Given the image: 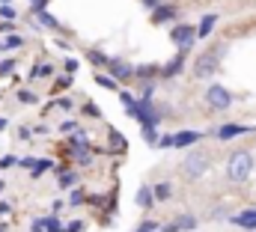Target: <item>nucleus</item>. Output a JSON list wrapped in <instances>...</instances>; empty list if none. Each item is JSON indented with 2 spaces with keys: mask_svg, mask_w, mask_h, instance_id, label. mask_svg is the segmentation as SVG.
Wrapping results in <instances>:
<instances>
[{
  "mask_svg": "<svg viewBox=\"0 0 256 232\" xmlns=\"http://www.w3.org/2000/svg\"><path fill=\"white\" fill-rule=\"evenodd\" d=\"M182 66H185V54L179 51L176 57H173L170 62H167V66H164V68H161V78H176V74L182 72Z\"/></svg>",
  "mask_w": 256,
  "mask_h": 232,
  "instance_id": "obj_13",
  "label": "nucleus"
},
{
  "mask_svg": "<svg viewBox=\"0 0 256 232\" xmlns=\"http://www.w3.org/2000/svg\"><path fill=\"white\" fill-rule=\"evenodd\" d=\"M45 232H63V226H60V218H57V214H48V218H45Z\"/></svg>",
  "mask_w": 256,
  "mask_h": 232,
  "instance_id": "obj_24",
  "label": "nucleus"
},
{
  "mask_svg": "<svg viewBox=\"0 0 256 232\" xmlns=\"http://www.w3.org/2000/svg\"><path fill=\"white\" fill-rule=\"evenodd\" d=\"M33 232H45V218H33Z\"/></svg>",
  "mask_w": 256,
  "mask_h": 232,
  "instance_id": "obj_36",
  "label": "nucleus"
},
{
  "mask_svg": "<svg viewBox=\"0 0 256 232\" xmlns=\"http://www.w3.org/2000/svg\"><path fill=\"white\" fill-rule=\"evenodd\" d=\"M60 131H63V134H74V131H78V122L66 119V122H60Z\"/></svg>",
  "mask_w": 256,
  "mask_h": 232,
  "instance_id": "obj_31",
  "label": "nucleus"
},
{
  "mask_svg": "<svg viewBox=\"0 0 256 232\" xmlns=\"http://www.w3.org/2000/svg\"><path fill=\"white\" fill-rule=\"evenodd\" d=\"M230 224H232V226H238V230L256 232V208H244V212L232 214V218H230Z\"/></svg>",
  "mask_w": 256,
  "mask_h": 232,
  "instance_id": "obj_9",
  "label": "nucleus"
},
{
  "mask_svg": "<svg viewBox=\"0 0 256 232\" xmlns=\"http://www.w3.org/2000/svg\"><path fill=\"white\" fill-rule=\"evenodd\" d=\"M36 18H39V24H42V27H48V30H57V27H60V24H57V18H54V15H48V9H45V12H39Z\"/></svg>",
  "mask_w": 256,
  "mask_h": 232,
  "instance_id": "obj_20",
  "label": "nucleus"
},
{
  "mask_svg": "<svg viewBox=\"0 0 256 232\" xmlns=\"http://www.w3.org/2000/svg\"><path fill=\"white\" fill-rule=\"evenodd\" d=\"M152 194H155V202H167L170 194H173V188H170V182H161V184L152 188Z\"/></svg>",
  "mask_w": 256,
  "mask_h": 232,
  "instance_id": "obj_18",
  "label": "nucleus"
},
{
  "mask_svg": "<svg viewBox=\"0 0 256 232\" xmlns=\"http://www.w3.org/2000/svg\"><path fill=\"white\" fill-rule=\"evenodd\" d=\"M72 80H74V78H68V74H63V78L57 80V86H60V90H63V86H72Z\"/></svg>",
  "mask_w": 256,
  "mask_h": 232,
  "instance_id": "obj_40",
  "label": "nucleus"
},
{
  "mask_svg": "<svg viewBox=\"0 0 256 232\" xmlns=\"http://www.w3.org/2000/svg\"><path fill=\"white\" fill-rule=\"evenodd\" d=\"M134 119H137L143 128H158L161 114L155 110V104H152L149 98H140V102H137V114H134Z\"/></svg>",
  "mask_w": 256,
  "mask_h": 232,
  "instance_id": "obj_5",
  "label": "nucleus"
},
{
  "mask_svg": "<svg viewBox=\"0 0 256 232\" xmlns=\"http://www.w3.org/2000/svg\"><path fill=\"white\" fill-rule=\"evenodd\" d=\"M84 114L86 116H98V104H84Z\"/></svg>",
  "mask_w": 256,
  "mask_h": 232,
  "instance_id": "obj_39",
  "label": "nucleus"
},
{
  "mask_svg": "<svg viewBox=\"0 0 256 232\" xmlns=\"http://www.w3.org/2000/svg\"><path fill=\"white\" fill-rule=\"evenodd\" d=\"M206 102H208L212 110H230L232 108V92L226 86H220V84H212L206 90Z\"/></svg>",
  "mask_w": 256,
  "mask_h": 232,
  "instance_id": "obj_4",
  "label": "nucleus"
},
{
  "mask_svg": "<svg viewBox=\"0 0 256 232\" xmlns=\"http://www.w3.org/2000/svg\"><path fill=\"white\" fill-rule=\"evenodd\" d=\"M96 84H98V86H104V90H114V92L120 90V84H116L110 74H96Z\"/></svg>",
  "mask_w": 256,
  "mask_h": 232,
  "instance_id": "obj_21",
  "label": "nucleus"
},
{
  "mask_svg": "<svg viewBox=\"0 0 256 232\" xmlns=\"http://www.w3.org/2000/svg\"><path fill=\"white\" fill-rule=\"evenodd\" d=\"M30 3H36V0H30Z\"/></svg>",
  "mask_w": 256,
  "mask_h": 232,
  "instance_id": "obj_47",
  "label": "nucleus"
},
{
  "mask_svg": "<svg viewBox=\"0 0 256 232\" xmlns=\"http://www.w3.org/2000/svg\"><path fill=\"white\" fill-rule=\"evenodd\" d=\"M173 18H176V9H173V6H164V3L152 12V21H155V24H161V21H173Z\"/></svg>",
  "mask_w": 256,
  "mask_h": 232,
  "instance_id": "obj_16",
  "label": "nucleus"
},
{
  "mask_svg": "<svg viewBox=\"0 0 256 232\" xmlns=\"http://www.w3.org/2000/svg\"><path fill=\"white\" fill-rule=\"evenodd\" d=\"M200 137H202L200 131H179V134H173V146L176 149H185V146H194Z\"/></svg>",
  "mask_w": 256,
  "mask_h": 232,
  "instance_id": "obj_11",
  "label": "nucleus"
},
{
  "mask_svg": "<svg viewBox=\"0 0 256 232\" xmlns=\"http://www.w3.org/2000/svg\"><path fill=\"white\" fill-rule=\"evenodd\" d=\"M158 146H161V149H170V146H173V134H161V137H158Z\"/></svg>",
  "mask_w": 256,
  "mask_h": 232,
  "instance_id": "obj_34",
  "label": "nucleus"
},
{
  "mask_svg": "<svg viewBox=\"0 0 256 232\" xmlns=\"http://www.w3.org/2000/svg\"><path fill=\"white\" fill-rule=\"evenodd\" d=\"M254 173V155L250 152H232L230 155V161H226V178L230 182H236V184H242V182H248Z\"/></svg>",
  "mask_w": 256,
  "mask_h": 232,
  "instance_id": "obj_1",
  "label": "nucleus"
},
{
  "mask_svg": "<svg viewBox=\"0 0 256 232\" xmlns=\"http://www.w3.org/2000/svg\"><path fill=\"white\" fill-rule=\"evenodd\" d=\"M214 24H218V15H212V12H208V15H202V21H200V27H196V36H200V39H206V36L214 30Z\"/></svg>",
  "mask_w": 256,
  "mask_h": 232,
  "instance_id": "obj_15",
  "label": "nucleus"
},
{
  "mask_svg": "<svg viewBox=\"0 0 256 232\" xmlns=\"http://www.w3.org/2000/svg\"><path fill=\"white\" fill-rule=\"evenodd\" d=\"M74 161H78L80 167H90V164H92V152H84V155H78Z\"/></svg>",
  "mask_w": 256,
  "mask_h": 232,
  "instance_id": "obj_35",
  "label": "nucleus"
},
{
  "mask_svg": "<svg viewBox=\"0 0 256 232\" xmlns=\"http://www.w3.org/2000/svg\"><path fill=\"white\" fill-rule=\"evenodd\" d=\"M86 57H90V62H96V66H108V62H110V57H108L104 51H96V48H90Z\"/></svg>",
  "mask_w": 256,
  "mask_h": 232,
  "instance_id": "obj_19",
  "label": "nucleus"
},
{
  "mask_svg": "<svg viewBox=\"0 0 256 232\" xmlns=\"http://www.w3.org/2000/svg\"><path fill=\"white\" fill-rule=\"evenodd\" d=\"M218 66H220V51H202L196 62H194V78L196 80H208V78H214V72H218Z\"/></svg>",
  "mask_w": 256,
  "mask_h": 232,
  "instance_id": "obj_2",
  "label": "nucleus"
},
{
  "mask_svg": "<svg viewBox=\"0 0 256 232\" xmlns=\"http://www.w3.org/2000/svg\"><path fill=\"white\" fill-rule=\"evenodd\" d=\"M12 72H15V60H3L0 62V78H9Z\"/></svg>",
  "mask_w": 256,
  "mask_h": 232,
  "instance_id": "obj_29",
  "label": "nucleus"
},
{
  "mask_svg": "<svg viewBox=\"0 0 256 232\" xmlns=\"http://www.w3.org/2000/svg\"><path fill=\"white\" fill-rule=\"evenodd\" d=\"M12 164H15V158H12V155H6V158L0 161V167H3V170H6V167H12Z\"/></svg>",
  "mask_w": 256,
  "mask_h": 232,
  "instance_id": "obj_42",
  "label": "nucleus"
},
{
  "mask_svg": "<svg viewBox=\"0 0 256 232\" xmlns=\"http://www.w3.org/2000/svg\"><path fill=\"white\" fill-rule=\"evenodd\" d=\"M74 182H78V173H72L68 167H60L57 170V184L60 188H74Z\"/></svg>",
  "mask_w": 256,
  "mask_h": 232,
  "instance_id": "obj_17",
  "label": "nucleus"
},
{
  "mask_svg": "<svg viewBox=\"0 0 256 232\" xmlns=\"http://www.w3.org/2000/svg\"><path fill=\"white\" fill-rule=\"evenodd\" d=\"M196 218L194 214H179V218H173V224H167V226H161V232H191L196 230Z\"/></svg>",
  "mask_w": 256,
  "mask_h": 232,
  "instance_id": "obj_8",
  "label": "nucleus"
},
{
  "mask_svg": "<svg viewBox=\"0 0 256 232\" xmlns=\"http://www.w3.org/2000/svg\"><path fill=\"white\" fill-rule=\"evenodd\" d=\"M143 6H146V9H152V12H155V9H158V6H161V0H143Z\"/></svg>",
  "mask_w": 256,
  "mask_h": 232,
  "instance_id": "obj_41",
  "label": "nucleus"
},
{
  "mask_svg": "<svg viewBox=\"0 0 256 232\" xmlns=\"http://www.w3.org/2000/svg\"><path fill=\"white\" fill-rule=\"evenodd\" d=\"M12 30H15L12 21H3V24H0V33H12Z\"/></svg>",
  "mask_w": 256,
  "mask_h": 232,
  "instance_id": "obj_43",
  "label": "nucleus"
},
{
  "mask_svg": "<svg viewBox=\"0 0 256 232\" xmlns=\"http://www.w3.org/2000/svg\"><path fill=\"white\" fill-rule=\"evenodd\" d=\"M170 39L179 45L182 54H188L191 45H194V39H196V27H191V24H176V27L170 30Z\"/></svg>",
  "mask_w": 256,
  "mask_h": 232,
  "instance_id": "obj_6",
  "label": "nucleus"
},
{
  "mask_svg": "<svg viewBox=\"0 0 256 232\" xmlns=\"http://www.w3.org/2000/svg\"><path fill=\"white\" fill-rule=\"evenodd\" d=\"M9 3H12V0H0V6H9Z\"/></svg>",
  "mask_w": 256,
  "mask_h": 232,
  "instance_id": "obj_45",
  "label": "nucleus"
},
{
  "mask_svg": "<svg viewBox=\"0 0 256 232\" xmlns=\"http://www.w3.org/2000/svg\"><path fill=\"white\" fill-rule=\"evenodd\" d=\"M57 108H60V110H72V108H74V102H72L68 96H60V98H57Z\"/></svg>",
  "mask_w": 256,
  "mask_h": 232,
  "instance_id": "obj_32",
  "label": "nucleus"
},
{
  "mask_svg": "<svg viewBox=\"0 0 256 232\" xmlns=\"http://www.w3.org/2000/svg\"><path fill=\"white\" fill-rule=\"evenodd\" d=\"M78 72V60H66V74H74Z\"/></svg>",
  "mask_w": 256,
  "mask_h": 232,
  "instance_id": "obj_37",
  "label": "nucleus"
},
{
  "mask_svg": "<svg viewBox=\"0 0 256 232\" xmlns=\"http://www.w3.org/2000/svg\"><path fill=\"white\" fill-rule=\"evenodd\" d=\"M68 149H72V155L78 158V155L90 152V143H86V137H84V134H78V131H74V134L68 137Z\"/></svg>",
  "mask_w": 256,
  "mask_h": 232,
  "instance_id": "obj_14",
  "label": "nucleus"
},
{
  "mask_svg": "<svg viewBox=\"0 0 256 232\" xmlns=\"http://www.w3.org/2000/svg\"><path fill=\"white\" fill-rule=\"evenodd\" d=\"M250 131H256L254 125L230 122V125H220V128H218V137H220V140H232V137H238V134H250Z\"/></svg>",
  "mask_w": 256,
  "mask_h": 232,
  "instance_id": "obj_10",
  "label": "nucleus"
},
{
  "mask_svg": "<svg viewBox=\"0 0 256 232\" xmlns=\"http://www.w3.org/2000/svg\"><path fill=\"white\" fill-rule=\"evenodd\" d=\"M134 202H137L140 208H152V206H155V194H152V188H149V184H140Z\"/></svg>",
  "mask_w": 256,
  "mask_h": 232,
  "instance_id": "obj_12",
  "label": "nucleus"
},
{
  "mask_svg": "<svg viewBox=\"0 0 256 232\" xmlns=\"http://www.w3.org/2000/svg\"><path fill=\"white\" fill-rule=\"evenodd\" d=\"M18 102H21V104H36L39 98H36V92H30V90H18Z\"/></svg>",
  "mask_w": 256,
  "mask_h": 232,
  "instance_id": "obj_25",
  "label": "nucleus"
},
{
  "mask_svg": "<svg viewBox=\"0 0 256 232\" xmlns=\"http://www.w3.org/2000/svg\"><path fill=\"white\" fill-rule=\"evenodd\" d=\"M15 15H18V12L12 9V3H9V6H0V18H6V21H15Z\"/></svg>",
  "mask_w": 256,
  "mask_h": 232,
  "instance_id": "obj_30",
  "label": "nucleus"
},
{
  "mask_svg": "<svg viewBox=\"0 0 256 232\" xmlns=\"http://www.w3.org/2000/svg\"><path fill=\"white\" fill-rule=\"evenodd\" d=\"M6 125H9V122H6V119H3V116H0V131H3V128H6Z\"/></svg>",
  "mask_w": 256,
  "mask_h": 232,
  "instance_id": "obj_44",
  "label": "nucleus"
},
{
  "mask_svg": "<svg viewBox=\"0 0 256 232\" xmlns=\"http://www.w3.org/2000/svg\"><path fill=\"white\" fill-rule=\"evenodd\" d=\"M110 143L116 146V152H126V137L120 131H110Z\"/></svg>",
  "mask_w": 256,
  "mask_h": 232,
  "instance_id": "obj_27",
  "label": "nucleus"
},
{
  "mask_svg": "<svg viewBox=\"0 0 256 232\" xmlns=\"http://www.w3.org/2000/svg\"><path fill=\"white\" fill-rule=\"evenodd\" d=\"M86 200H90V196H86V194H84L80 188H74V190L68 194V206H84Z\"/></svg>",
  "mask_w": 256,
  "mask_h": 232,
  "instance_id": "obj_22",
  "label": "nucleus"
},
{
  "mask_svg": "<svg viewBox=\"0 0 256 232\" xmlns=\"http://www.w3.org/2000/svg\"><path fill=\"white\" fill-rule=\"evenodd\" d=\"M21 45H24V39H21V36H6V42L0 45V51H3V48H21Z\"/></svg>",
  "mask_w": 256,
  "mask_h": 232,
  "instance_id": "obj_28",
  "label": "nucleus"
},
{
  "mask_svg": "<svg viewBox=\"0 0 256 232\" xmlns=\"http://www.w3.org/2000/svg\"><path fill=\"white\" fill-rule=\"evenodd\" d=\"M108 68H110V78H114L116 84H120V80H131V78L137 74V68H134L131 62H126V60H120V57H110Z\"/></svg>",
  "mask_w": 256,
  "mask_h": 232,
  "instance_id": "obj_7",
  "label": "nucleus"
},
{
  "mask_svg": "<svg viewBox=\"0 0 256 232\" xmlns=\"http://www.w3.org/2000/svg\"><path fill=\"white\" fill-rule=\"evenodd\" d=\"M143 137L146 143H158V128H143Z\"/></svg>",
  "mask_w": 256,
  "mask_h": 232,
  "instance_id": "obj_33",
  "label": "nucleus"
},
{
  "mask_svg": "<svg viewBox=\"0 0 256 232\" xmlns=\"http://www.w3.org/2000/svg\"><path fill=\"white\" fill-rule=\"evenodd\" d=\"M0 194H3V182H0Z\"/></svg>",
  "mask_w": 256,
  "mask_h": 232,
  "instance_id": "obj_46",
  "label": "nucleus"
},
{
  "mask_svg": "<svg viewBox=\"0 0 256 232\" xmlns=\"http://www.w3.org/2000/svg\"><path fill=\"white\" fill-rule=\"evenodd\" d=\"M182 173H185V178H191V182H196V178H202V176L208 173V155L206 152H188V158H185V164H182Z\"/></svg>",
  "mask_w": 256,
  "mask_h": 232,
  "instance_id": "obj_3",
  "label": "nucleus"
},
{
  "mask_svg": "<svg viewBox=\"0 0 256 232\" xmlns=\"http://www.w3.org/2000/svg\"><path fill=\"white\" fill-rule=\"evenodd\" d=\"M80 230H84V224H80V220H74V224L63 226V232H80Z\"/></svg>",
  "mask_w": 256,
  "mask_h": 232,
  "instance_id": "obj_38",
  "label": "nucleus"
},
{
  "mask_svg": "<svg viewBox=\"0 0 256 232\" xmlns=\"http://www.w3.org/2000/svg\"><path fill=\"white\" fill-rule=\"evenodd\" d=\"M51 74H54V66H48V62L33 68V78H51Z\"/></svg>",
  "mask_w": 256,
  "mask_h": 232,
  "instance_id": "obj_26",
  "label": "nucleus"
},
{
  "mask_svg": "<svg viewBox=\"0 0 256 232\" xmlns=\"http://www.w3.org/2000/svg\"><path fill=\"white\" fill-rule=\"evenodd\" d=\"M51 167H54V161H36V167H33V178H42V176H45V170H51Z\"/></svg>",
  "mask_w": 256,
  "mask_h": 232,
  "instance_id": "obj_23",
  "label": "nucleus"
}]
</instances>
